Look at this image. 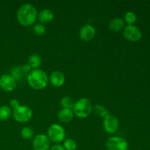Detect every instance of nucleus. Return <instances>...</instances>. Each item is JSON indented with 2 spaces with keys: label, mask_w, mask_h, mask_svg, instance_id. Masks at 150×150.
Listing matches in <instances>:
<instances>
[{
  "label": "nucleus",
  "mask_w": 150,
  "mask_h": 150,
  "mask_svg": "<svg viewBox=\"0 0 150 150\" xmlns=\"http://www.w3.org/2000/svg\"><path fill=\"white\" fill-rule=\"evenodd\" d=\"M38 14V10L33 4L26 3L22 4L18 10V21L23 26H30L36 21Z\"/></svg>",
  "instance_id": "obj_1"
},
{
  "label": "nucleus",
  "mask_w": 150,
  "mask_h": 150,
  "mask_svg": "<svg viewBox=\"0 0 150 150\" xmlns=\"http://www.w3.org/2000/svg\"><path fill=\"white\" fill-rule=\"evenodd\" d=\"M26 79L29 86L35 90H42L45 89L48 83V75L41 69L32 70L28 74Z\"/></svg>",
  "instance_id": "obj_2"
},
{
  "label": "nucleus",
  "mask_w": 150,
  "mask_h": 150,
  "mask_svg": "<svg viewBox=\"0 0 150 150\" xmlns=\"http://www.w3.org/2000/svg\"><path fill=\"white\" fill-rule=\"evenodd\" d=\"M92 102L86 98H81L76 101L73 108V112L76 117L84 119L89 117L92 111Z\"/></svg>",
  "instance_id": "obj_3"
},
{
  "label": "nucleus",
  "mask_w": 150,
  "mask_h": 150,
  "mask_svg": "<svg viewBox=\"0 0 150 150\" xmlns=\"http://www.w3.org/2000/svg\"><path fill=\"white\" fill-rule=\"evenodd\" d=\"M65 134L64 127L56 123L50 125L47 131V136L50 142L56 144L63 142L65 139Z\"/></svg>",
  "instance_id": "obj_4"
},
{
  "label": "nucleus",
  "mask_w": 150,
  "mask_h": 150,
  "mask_svg": "<svg viewBox=\"0 0 150 150\" xmlns=\"http://www.w3.org/2000/svg\"><path fill=\"white\" fill-rule=\"evenodd\" d=\"M13 119L19 123H25L29 122L32 119L33 112L29 107L24 105H21L17 108L13 110Z\"/></svg>",
  "instance_id": "obj_5"
},
{
  "label": "nucleus",
  "mask_w": 150,
  "mask_h": 150,
  "mask_svg": "<svg viewBox=\"0 0 150 150\" xmlns=\"http://www.w3.org/2000/svg\"><path fill=\"white\" fill-rule=\"evenodd\" d=\"M107 150H127V142L120 136H111L106 142Z\"/></svg>",
  "instance_id": "obj_6"
},
{
  "label": "nucleus",
  "mask_w": 150,
  "mask_h": 150,
  "mask_svg": "<svg viewBox=\"0 0 150 150\" xmlns=\"http://www.w3.org/2000/svg\"><path fill=\"white\" fill-rule=\"evenodd\" d=\"M103 125L104 130L108 134H114L118 130L120 127V122L118 119L115 116L109 114L103 118Z\"/></svg>",
  "instance_id": "obj_7"
},
{
  "label": "nucleus",
  "mask_w": 150,
  "mask_h": 150,
  "mask_svg": "<svg viewBox=\"0 0 150 150\" xmlns=\"http://www.w3.org/2000/svg\"><path fill=\"white\" fill-rule=\"evenodd\" d=\"M123 35L127 40L130 42H138L142 38V33L139 27L135 25H127L125 27Z\"/></svg>",
  "instance_id": "obj_8"
},
{
  "label": "nucleus",
  "mask_w": 150,
  "mask_h": 150,
  "mask_svg": "<svg viewBox=\"0 0 150 150\" xmlns=\"http://www.w3.org/2000/svg\"><path fill=\"white\" fill-rule=\"evenodd\" d=\"M32 146L34 150H49L51 148V142L46 135L41 133L34 137Z\"/></svg>",
  "instance_id": "obj_9"
},
{
  "label": "nucleus",
  "mask_w": 150,
  "mask_h": 150,
  "mask_svg": "<svg viewBox=\"0 0 150 150\" xmlns=\"http://www.w3.org/2000/svg\"><path fill=\"white\" fill-rule=\"evenodd\" d=\"M17 85L16 79L9 74H4L0 77V87L5 92H12Z\"/></svg>",
  "instance_id": "obj_10"
},
{
  "label": "nucleus",
  "mask_w": 150,
  "mask_h": 150,
  "mask_svg": "<svg viewBox=\"0 0 150 150\" xmlns=\"http://www.w3.org/2000/svg\"><path fill=\"white\" fill-rule=\"evenodd\" d=\"M95 34H96V30L92 25L85 24L80 29L79 38L83 41L89 42L95 38Z\"/></svg>",
  "instance_id": "obj_11"
},
{
  "label": "nucleus",
  "mask_w": 150,
  "mask_h": 150,
  "mask_svg": "<svg viewBox=\"0 0 150 150\" xmlns=\"http://www.w3.org/2000/svg\"><path fill=\"white\" fill-rule=\"evenodd\" d=\"M48 82L55 87H60L65 82V76L59 70H55L48 76Z\"/></svg>",
  "instance_id": "obj_12"
},
{
  "label": "nucleus",
  "mask_w": 150,
  "mask_h": 150,
  "mask_svg": "<svg viewBox=\"0 0 150 150\" xmlns=\"http://www.w3.org/2000/svg\"><path fill=\"white\" fill-rule=\"evenodd\" d=\"M74 114L73 110L67 108H62L57 114V118L62 123H69L72 121Z\"/></svg>",
  "instance_id": "obj_13"
},
{
  "label": "nucleus",
  "mask_w": 150,
  "mask_h": 150,
  "mask_svg": "<svg viewBox=\"0 0 150 150\" xmlns=\"http://www.w3.org/2000/svg\"><path fill=\"white\" fill-rule=\"evenodd\" d=\"M54 15L52 10L49 9H43L38 14V18L41 23H48L54 19Z\"/></svg>",
  "instance_id": "obj_14"
},
{
  "label": "nucleus",
  "mask_w": 150,
  "mask_h": 150,
  "mask_svg": "<svg viewBox=\"0 0 150 150\" xmlns=\"http://www.w3.org/2000/svg\"><path fill=\"white\" fill-rule=\"evenodd\" d=\"M108 27L114 32H119L122 30L125 27V21L121 18H114L109 22Z\"/></svg>",
  "instance_id": "obj_15"
},
{
  "label": "nucleus",
  "mask_w": 150,
  "mask_h": 150,
  "mask_svg": "<svg viewBox=\"0 0 150 150\" xmlns=\"http://www.w3.org/2000/svg\"><path fill=\"white\" fill-rule=\"evenodd\" d=\"M28 64L32 70L39 69L41 64H42L41 57L38 54H32L28 59Z\"/></svg>",
  "instance_id": "obj_16"
},
{
  "label": "nucleus",
  "mask_w": 150,
  "mask_h": 150,
  "mask_svg": "<svg viewBox=\"0 0 150 150\" xmlns=\"http://www.w3.org/2000/svg\"><path fill=\"white\" fill-rule=\"evenodd\" d=\"M11 108L7 105H1L0 107V121H6L9 120L12 115Z\"/></svg>",
  "instance_id": "obj_17"
},
{
  "label": "nucleus",
  "mask_w": 150,
  "mask_h": 150,
  "mask_svg": "<svg viewBox=\"0 0 150 150\" xmlns=\"http://www.w3.org/2000/svg\"><path fill=\"white\" fill-rule=\"evenodd\" d=\"M92 111H94L95 114L97 116L100 117H102V118H105L108 114H109L108 111L103 106V105L100 104H97L92 108Z\"/></svg>",
  "instance_id": "obj_18"
},
{
  "label": "nucleus",
  "mask_w": 150,
  "mask_h": 150,
  "mask_svg": "<svg viewBox=\"0 0 150 150\" xmlns=\"http://www.w3.org/2000/svg\"><path fill=\"white\" fill-rule=\"evenodd\" d=\"M11 75L15 79H16V81H20L22 79L24 78V76H26L22 70L21 67H14L13 68H12L11 70Z\"/></svg>",
  "instance_id": "obj_19"
},
{
  "label": "nucleus",
  "mask_w": 150,
  "mask_h": 150,
  "mask_svg": "<svg viewBox=\"0 0 150 150\" xmlns=\"http://www.w3.org/2000/svg\"><path fill=\"white\" fill-rule=\"evenodd\" d=\"M74 103L75 102L73 101V98L68 96L63 97L60 101V104L62 108H67V109H73Z\"/></svg>",
  "instance_id": "obj_20"
},
{
  "label": "nucleus",
  "mask_w": 150,
  "mask_h": 150,
  "mask_svg": "<svg viewBox=\"0 0 150 150\" xmlns=\"http://www.w3.org/2000/svg\"><path fill=\"white\" fill-rule=\"evenodd\" d=\"M34 130L30 127H24L21 130V136L24 139H31L34 137Z\"/></svg>",
  "instance_id": "obj_21"
},
{
  "label": "nucleus",
  "mask_w": 150,
  "mask_h": 150,
  "mask_svg": "<svg viewBox=\"0 0 150 150\" xmlns=\"http://www.w3.org/2000/svg\"><path fill=\"white\" fill-rule=\"evenodd\" d=\"M125 22L127 23V25H134L137 20L136 13L132 11H128L125 14L124 16Z\"/></svg>",
  "instance_id": "obj_22"
},
{
  "label": "nucleus",
  "mask_w": 150,
  "mask_h": 150,
  "mask_svg": "<svg viewBox=\"0 0 150 150\" xmlns=\"http://www.w3.org/2000/svg\"><path fill=\"white\" fill-rule=\"evenodd\" d=\"M62 146L65 150H76L77 149V144L73 139H64Z\"/></svg>",
  "instance_id": "obj_23"
},
{
  "label": "nucleus",
  "mask_w": 150,
  "mask_h": 150,
  "mask_svg": "<svg viewBox=\"0 0 150 150\" xmlns=\"http://www.w3.org/2000/svg\"><path fill=\"white\" fill-rule=\"evenodd\" d=\"M32 31L38 36H42L46 32V29H45V26L43 24L39 23L34 25L33 28H32Z\"/></svg>",
  "instance_id": "obj_24"
},
{
  "label": "nucleus",
  "mask_w": 150,
  "mask_h": 150,
  "mask_svg": "<svg viewBox=\"0 0 150 150\" xmlns=\"http://www.w3.org/2000/svg\"><path fill=\"white\" fill-rule=\"evenodd\" d=\"M10 108H13V110L16 109V108H17L18 107L20 106V103H19V101L17 99H13L10 100Z\"/></svg>",
  "instance_id": "obj_25"
},
{
  "label": "nucleus",
  "mask_w": 150,
  "mask_h": 150,
  "mask_svg": "<svg viewBox=\"0 0 150 150\" xmlns=\"http://www.w3.org/2000/svg\"><path fill=\"white\" fill-rule=\"evenodd\" d=\"M21 69H22V70H23V73H24L26 75L29 74V73H30L32 70V69L31 68L30 66L29 65V64H28V63L27 64H23V65L21 66Z\"/></svg>",
  "instance_id": "obj_26"
},
{
  "label": "nucleus",
  "mask_w": 150,
  "mask_h": 150,
  "mask_svg": "<svg viewBox=\"0 0 150 150\" xmlns=\"http://www.w3.org/2000/svg\"><path fill=\"white\" fill-rule=\"evenodd\" d=\"M49 150H65V149H64V148L63 147L62 145L59 144H54V146H51Z\"/></svg>",
  "instance_id": "obj_27"
},
{
  "label": "nucleus",
  "mask_w": 150,
  "mask_h": 150,
  "mask_svg": "<svg viewBox=\"0 0 150 150\" xmlns=\"http://www.w3.org/2000/svg\"><path fill=\"white\" fill-rule=\"evenodd\" d=\"M139 150H142V149H139Z\"/></svg>",
  "instance_id": "obj_28"
}]
</instances>
